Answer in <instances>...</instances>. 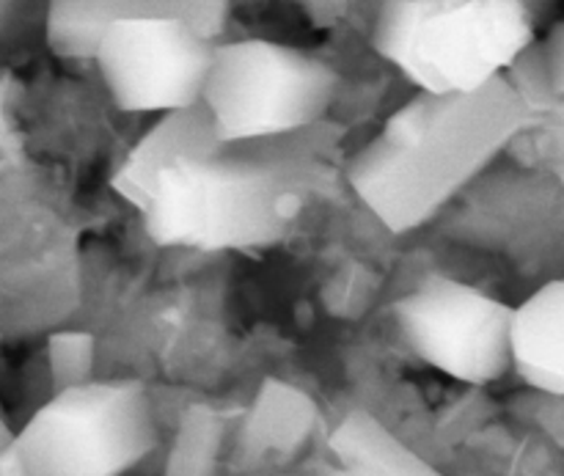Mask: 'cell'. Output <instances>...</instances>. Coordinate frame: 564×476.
Here are the masks:
<instances>
[{"label": "cell", "instance_id": "cell-11", "mask_svg": "<svg viewBox=\"0 0 564 476\" xmlns=\"http://www.w3.org/2000/svg\"><path fill=\"white\" fill-rule=\"evenodd\" d=\"M545 58V69H549L551 88L560 99H564V20L556 22L549 31V36L540 42Z\"/></svg>", "mask_w": 564, "mask_h": 476}, {"label": "cell", "instance_id": "cell-7", "mask_svg": "<svg viewBox=\"0 0 564 476\" xmlns=\"http://www.w3.org/2000/svg\"><path fill=\"white\" fill-rule=\"evenodd\" d=\"M510 356L532 389L564 397V279L549 281L512 309Z\"/></svg>", "mask_w": 564, "mask_h": 476}, {"label": "cell", "instance_id": "cell-4", "mask_svg": "<svg viewBox=\"0 0 564 476\" xmlns=\"http://www.w3.org/2000/svg\"><path fill=\"white\" fill-rule=\"evenodd\" d=\"M339 77L323 58L268 39L213 50L202 108L218 143L264 141L314 125L334 102Z\"/></svg>", "mask_w": 564, "mask_h": 476}, {"label": "cell", "instance_id": "cell-6", "mask_svg": "<svg viewBox=\"0 0 564 476\" xmlns=\"http://www.w3.org/2000/svg\"><path fill=\"white\" fill-rule=\"evenodd\" d=\"M394 317L413 353L460 383L485 386L510 372L512 306L477 286L433 275L397 301Z\"/></svg>", "mask_w": 564, "mask_h": 476}, {"label": "cell", "instance_id": "cell-3", "mask_svg": "<svg viewBox=\"0 0 564 476\" xmlns=\"http://www.w3.org/2000/svg\"><path fill=\"white\" fill-rule=\"evenodd\" d=\"M14 444L31 476H124L158 446V424L135 380H83L44 402Z\"/></svg>", "mask_w": 564, "mask_h": 476}, {"label": "cell", "instance_id": "cell-9", "mask_svg": "<svg viewBox=\"0 0 564 476\" xmlns=\"http://www.w3.org/2000/svg\"><path fill=\"white\" fill-rule=\"evenodd\" d=\"M334 446L345 468L330 476H438L367 416L341 424Z\"/></svg>", "mask_w": 564, "mask_h": 476}, {"label": "cell", "instance_id": "cell-13", "mask_svg": "<svg viewBox=\"0 0 564 476\" xmlns=\"http://www.w3.org/2000/svg\"><path fill=\"white\" fill-rule=\"evenodd\" d=\"M9 3H11V0H0V11H3Z\"/></svg>", "mask_w": 564, "mask_h": 476}, {"label": "cell", "instance_id": "cell-1", "mask_svg": "<svg viewBox=\"0 0 564 476\" xmlns=\"http://www.w3.org/2000/svg\"><path fill=\"white\" fill-rule=\"evenodd\" d=\"M518 0H383L375 50L433 97L482 91L538 39Z\"/></svg>", "mask_w": 564, "mask_h": 476}, {"label": "cell", "instance_id": "cell-8", "mask_svg": "<svg viewBox=\"0 0 564 476\" xmlns=\"http://www.w3.org/2000/svg\"><path fill=\"white\" fill-rule=\"evenodd\" d=\"M215 143H218V138H215L213 125H209L202 105H196V108L191 110H180V113H171V119L163 121V125L158 127V132H152V136L130 154L124 169L116 176V187H119L124 196H130L132 202L141 204L149 185H152L154 174H158L165 163L182 158V154H204L209 152Z\"/></svg>", "mask_w": 564, "mask_h": 476}, {"label": "cell", "instance_id": "cell-12", "mask_svg": "<svg viewBox=\"0 0 564 476\" xmlns=\"http://www.w3.org/2000/svg\"><path fill=\"white\" fill-rule=\"evenodd\" d=\"M0 476H31L28 474L20 450H17L14 439L0 444Z\"/></svg>", "mask_w": 564, "mask_h": 476}, {"label": "cell", "instance_id": "cell-2", "mask_svg": "<svg viewBox=\"0 0 564 476\" xmlns=\"http://www.w3.org/2000/svg\"><path fill=\"white\" fill-rule=\"evenodd\" d=\"M143 207L149 240L165 248H253L284 235L290 185L279 165L182 154L154 174Z\"/></svg>", "mask_w": 564, "mask_h": 476}, {"label": "cell", "instance_id": "cell-5", "mask_svg": "<svg viewBox=\"0 0 564 476\" xmlns=\"http://www.w3.org/2000/svg\"><path fill=\"white\" fill-rule=\"evenodd\" d=\"M213 44L180 14H127L110 22L91 58L116 108L180 113L202 105Z\"/></svg>", "mask_w": 564, "mask_h": 476}, {"label": "cell", "instance_id": "cell-10", "mask_svg": "<svg viewBox=\"0 0 564 476\" xmlns=\"http://www.w3.org/2000/svg\"><path fill=\"white\" fill-rule=\"evenodd\" d=\"M147 14L135 0H50L47 42L58 55H94L99 36L113 20Z\"/></svg>", "mask_w": 564, "mask_h": 476}]
</instances>
